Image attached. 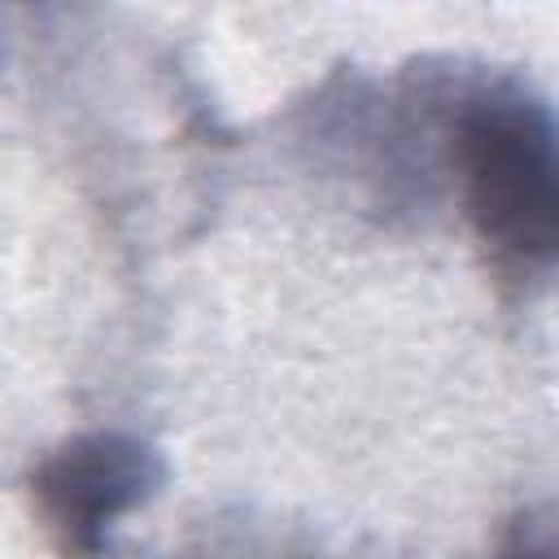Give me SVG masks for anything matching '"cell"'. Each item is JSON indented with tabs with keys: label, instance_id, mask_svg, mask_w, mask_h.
Listing matches in <instances>:
<instances>
[{
	"label": "cell",
	"instance_id": "cell-2",
	"mask_svg": "<svg viewBox=\"0 0 559 559\" xmlns=\"http://www.w3.org/2000/svg\"><path fill=\"white\" fill-rule=\"evenodd\" d=\"M162 485V459L122 432H83L31 467V507L66 559H100L118 515Z\"/></svg>",
	"mask_w": 559,
	"mask_h": 559
},
{
	"label": "cell",
	"instance_id": "cell-3",
	"mask_svg": "<svg viewBox=\"0 0 559 559\" xmlns=\"http://www.w3.org/2000/svg\"><path fill=\"white\" fill-rule=\"evenodd\" d=\"M493 559H559V533L533 520H515L502 533Z\"/></svg>",
	"mask_w": 559,
	"mask_h": 559
},
{
	"label": "cell",
	"instance_id": "cell-1",
	"mask_svg": "<svg viewBox=\"0 0 559 559\" xmlns=\"http://www.w3.org/2000/svg\"><path fill=\"white\" fill-rule=\"evenodd\" d=\"M454 166L476 236L507 262H559V118L550 105L493 87L454 122Z\"/></svg>",
	"mask_w": 559,
	"mask_h": 559
}]
</instances>
